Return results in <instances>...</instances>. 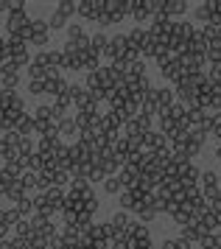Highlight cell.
I'll use <instances>...</instances> for the list:
<instances>
[{
	"instance_id": "cell-19",
	"label": "cell",
	"mask_w": 221,
	"mask_h": 249,
	"mask_svg": "<svg viewBox=\"0 0 221 249\" xmlns=\"http://www.w3.org/2000/svg\"><path fill=\"white\" fill-rule=\"evenodd\" d=\"M87 36V31L81 28V25H70L67 23V42H78V39H84Z\"/></svg>"
},
{
	"instance_id": "cell-7",
	"label": "cell",
	"mask_w": 221,
	"mask_h": 249,
	"mask_svg": "<svg viewBox=\"0 0 221 249\" xmlns=\"http://www.w3.org/2000/svg\"><path fill=\"white\" fill-rule=\"evenodd\" d=\"M129 224H132V215L129 213H112L110 218V227H112V232H115V238L118 235H126V230H129Z\"/></svg>"
},
{
	"instance_id": "cell-11",
	"label": "cell",
	"mask_w": 221,
	"mask_h": 249,
	"mask_svg": "<svg viewBox=\"0 0 221 249\" xmlns=\"http://www.w3.org/2000/svg\"><path fill=\"white\" fill-rule=\"evenodd\" d=\"M157 68H160V76H163V79H168V81H177L179 79V62H177V59L168 56L166 62H163V65H157Z\"/></svg>"
},
{
	"instance_id": "cell-17",
	"label": "cell",
	"mask_w": 221,
	"mask_h": 249,
	"mask_svg": "<svg viewBox=\"0 0 221 249\" xmlns=\"http://www.w3.org/2000/svg\"><path fill=\"white\" fill-rule=\"evenodd\" d=\"M118 204L123 207V213H129V210H134V207H137L132 191H121V193H118Z\"/></svg>"
},
{
	"instance_id": "cell-31",
	"label": "cell",
	"mask_w": 221,
	"mask_h": 249,
	"mask_svg": "<svg viewBox=\"0 0 221 249\" xmlns=\"http://www.w3.org/2000/svg\"><path fill=\"white\" fill-rule=\"evenodd\" d=\"M25 249H31V247H25Z\"/></svg>"
},
{
	"instance_id": "cell-16",
	"label": "cell",
	"mask_w": 221,
	"mask_h": 249,
	"mask_svg": "<svg viewBox=\"0 0 221 249\" xmlns=\"http://www.w3.org/2000/svg\"><path fill=\"white\" fill-rule=\"evenodd\" d=\"M104 191L110 193V196H118V193L123 191V182H121V177H107V179H104Z\"/></svg>"
},
{
	"instance_id": "cell-27",
	"label": "cell",
	"mask_w": 221,
	"mask_h": 249,
	"mask_svg": "<svg viewBox=\"0 0 221 249\" xmlns=\"http://www.w3.org/2000/svg\"><path fill=\"white\" fill-rule=\"evenodd\" d=\"M28 92L31 95H45V81H31L28 84Z\"/></svg>"
},
{
	"instance_id": "cell-3",
	"label": "cell",
	"mask_w": 221,
	"mask_h": 249,
	"mask_svg": "<svg viewBox=\"0 0 221 249\" xmlns=\"http://www.w3.org/2000/svg\"><path fill=\"white\" fill-rule=\"evenodd\" d=\"M76 14H81L84 20L98 23V17L104 14V0H81V3H76Z\"/></svg>"
},
{
	"instance_id": "cell-5",
	"label": "cell",
	"mask_w": 221,
	"mask_h": 249,
	"mask_svg": "<svg viewBox=\"0 0 221 249\" xmlns=\"http://www.w3.org/2000/svg\"><path fill=\"white\" fill-rule=\"evenodd\" d=\"M190 9L188 0H163V12L168 20H185V12Z\"/></svg>"
},
{
	"instance_id": "cell-18",
	"label": "cell",
	"mask_w": 221,
	"mask_h": 249,
	"mask_svg": "<svg viewBox=\"0 0 221 249\" xmlns=\"http://www.w3.org/2000/svg\"><path fill=\"white\" fill-rule=\"evenodd\" d=\"M3 196H6V199H11V202L17 204V202L22 199V196H25V191L20 188V182H11L9 188H6V193H3Z\"/></svg>"
},
{
	"instance_id": "cell-15",
	"label": "cell",
	"mask_w": 221,
	"mask_h": 249,
	"mask_svg": "<svg viewBox=\"0 0 221 249\" xmlns=\"http://www.w3.org/2000/svg\"><path fill=\"white\" fill-rule=\"evenodd\" d=\"M14 132H17L20 137H28V135L34 132V118H28V115H22V118H20V124L14 126Z\"/></svg>"
},
{
	"instance_id": "cell-6",
	"label": "cell",
	"mask_w": 221,
	"mask_h": 249,
	"mask_svg": "<svg viewBox=\"0 0 221 249\" xmlns=\"http://www.w3.org/2000/svg\"><path fill=\"white\" fill-rule=\"evenodd\" d=\"M129 17H132L137 25H143L151 20V14L146 9V0H129Z\"/></svg>"
},
{
	"instance_id": "cell-25",
	"label": "cell",
	"mask_w": 221,
	"mask_h": 249,
	"mask_svg": "<svg viewBox=\"0 0 221 249\" xmlns=\"http://www.w3.org/2000/svg\"><path fill=\"white\" fill-rule=\"evenodd\" d=\"M199 249H216V232H204V235H199Z\"/></svg>"
},
{
	"instance_id": "cell-13",
	"label": "cell",
	"mask_w": 221,
	"mask_h": 249,
	"mask_svg": "<svg viewBox=\"0 0 221 249\" xmlns=\"http://www.w3.org/2000/svg\"><path fill=\"white\" fill-rule=\"evenodd\" d=\"M56 132H59V140H62V137H76L78 135L73 118H62V121H59V126H56ZM78 137H81V135H78Z\"/></svg>"
},
{
	"instance_id": "cell-1",
	"label": "cell",
	"mask_w": 221,
	"mask_h": 249,
	"mask_svg": "<svg viewBox=\"0 0 221 249\" xmlns=\"http://www.w3.org/2000/svg\"><path fill=\"white\" fill-rule=\"evenodd\" d=\"M123 17H129V0H104V14L98 17L101 28L121 23Z\"/></svg>"
},
{
	"instance_id": "cell-24",
	"label": "cell",
	"mask_w": 221,
	"mask_h": 249,
	"mask_svg": "<svg viewBox=\"0 0 221 249\" xmlns=\"http://www.w3.org/2000/svg\"><path fill=\"white\" fill-rule=\"evenodd\" d=\"M20 84V73H3V90H11L14 92V87Z\"/></svg>"
},
{
	"instance_id": "cell-8",
	"label": "cell",
	"mask_w": 221,
	"mask_h": 249,
	"mask_svg": "<svg viewBox=\"0 0 221 249\" xmlns=\"http://www.w3.org/2000/svg\"><path fill=\"white\" fill-rule=\"evenodd\" d=\"M84 179H87L90 185H98V182L107 179V174H104V168H101L98 160H92V162H87V165H84Z\"/></svg>"
},
{
	"instance_id": "cell-30",
	"label": "cell",
	"mask_w": 221,
	"mask_h": 249,
	"mask_svg": "<svg viewBox=\"0 0 221 249\" xmlns=\"http://www.w3.org/2000/svg\"><path fill=\"white\" fill-rule=\"evenodd\" d=\"M216 160H219V162H221V146L216 148Z\"/></svg>"
},
{
	"instance_id": "cell-22",
	"label": "cell",
	"mask_w": 221,
	"mask_h": 249,
	"mask_svg": "<svg viewBox=\"0 0 221 249\" xmlns=\"http://www.w3.org/2000/svg\"><path fill=\"white\" fill-rule=\"evenodd\" d=\"M20 188L22 191H31V188H37V174H31V171H25V174H22L20 179Z\"/></svg>"
},
{
	"instance_id": "cell-10",
	"label": "cell",
	"mask_w": 221,
	"mask_h": 249,
	"mask_svg": "<svg viewBox=\"0 0 221 249\" xmlns=\"http://www.w3.org/2000/svg\"><path fill=\"white\" fill-rule=\"evenodd\" d=\"M193 17H196V23H202V25H213L210 0H202L199 6H193Z\"/></svg>"
},
{
	"instance_id": "cell-4",
	"label": "cell",
	"mask_w": 221,
	"mask_h": 249,
	"mask_svg": "<svg viewBox=\"0 0 221 249\" xmlns=\"http://www.w3.org/2000/svg\"><path fill=\"white\" fill-rule=\"evenodd\" d=\"M140 148H143V151H163V148H168V137L163 135V132L151 129V132H146V135H143Z\"/></svg>"
},
{
	"instance_id": "cell-26",
	"label": "cell",
	"mask_w": 221,
	"mask_h": 249,
	"mask_svg": "<svg viewBox=\"0 0 221 249\" xmlns=\"http://www.w3.org/2000/svg\"><path fill=\"white\" fill-rule=\"evenodd\" d=\"M56 12L62 14V17H70V14H76V3H73V0H62V3L56 6Z\"/></svg>"
},
{
	"instance_id": "cell-14",
	"label": "cell",
	"mask_w": 221,
	"mask_h": 249,
	"mask_svg": "<svg viewBox=\"0 0 221 249\" xmlns=\"http://www.w3.org/2000/svg\"><path fill=\"white\" fill-rule=\"evenodd\" d=\"M107 45H110V36L104 34V31H98V34H92L90 36V48H92V51H95V53H104V51H107Z\"/></svg>"
},
{
	"instance_id": "cell-21",
	"label": "cell",
	"mask_w": 221,
	"mask_h": 249,
	"mask_svg": "<svg viewBox=\"0 0 221 249\" xmlns=\"http://www.w3.org/2000/svg\"><path fill=\"white\" fill-rule=\"evenodd\" d=\"M199 235H202L199 227L190 224V227H182V235H179V238H185V241H190V244H196V241H199Z\"/></svg>"
},
{
	"instance_id": "cell-23",
	"label": "cell",
	"mask_w": 221,
	"mask_h": 249,
	"mask_svg": "<svg viewBox=\"0 0 221 249\" xmlns=\"http://www.w3.org/2000/svg\"><path fill=\"white\" fill-rule=\"evenodd\" d=\"M51 28H56V31H59V28H67V17H62L59 12H54L51 20H48V31H51Z\"/></svg>"
},
{
	"instance_id": "cell-12",
	"label": "cell",
	"mask_w": 221,
	"mask_h": 249,
	"mask_svg": "<svg viewBox=\"0 0 221 249\" xmlns=\"http://www.w3.org/2000/svg\"><path fill=\"white\" fill-rule=\"evenodd\" d=\"M140 76H148V73H146V59H132V62H126V79H140Z\"/></svg>"
},
{
	"instance_id": "cell-2",
	"label": "cell",
	"mask_w": 221,
	"mask_h": 249,
	"mask_svg": "<svg viewBox=\"0 0 221 249\" xmlns=\"http://www.w3.org/2000/svg\"><path fill=\"white\" fill-rule=\"evenodd\" d=\"M48 39H51L48 20H31V25H28V39H25V42H31V45H37V48H45Z\"/></svg>"
},
{
	"instance_id": "cell-20",
	"label": "cell",
	"mask_w": 221,
	"mask_h": 249,
	"mask_svg": "<svg viewBox=\"0 0 221 249\" xmlns=\"http://www.w3.org/2000/svg\"><path fill=\"white\" fill-rule=\"evenodd\" d=\"M17 213L25 218V215H31L34 213V199H28V196H22L20 202H17Z\"/></svg>"
},
{
	"instance_id": "cell-28",
	"label": "cell",
	"mask_w": 221,
	"mask_h": 249,
	"mask_svg": "<svg viewBox=\"0 0 221 249\" xmlns=\"http://www.w3.org/2000/svg\"><path fill=\"white\" fill-rule=\"evenodd\" d=\"M177 249H193V244L185 241V238H177Z\"/></svg>"
},
{
	"instance_id": "cell-9",
	"label": "cell",
	"mask_w": 221,
	"mask_h": 249,
	"mask_svg": "<svg viewBox=\"0 0 221 249\" xmlns=\"http://www.w3.org/2000/svg\"><path fill=\"white\" fill-rule=\"evenodd\" d=\"M171 218H174V221H177L179 227H190V224H193V213H190V204H188V202H182L179 207H174Z\"/></svg>"
},
{
	"instance_id": "cell-29",
	"label": "cell",
	"mask_w": 221,
	"mask_h": 249,
	"mask_svg": "<svg viewBox=\"0 0 221 249\" xmlns=\"http://www.w3.org/2000/svg\"><path fill=\"white\" fill-rule=\"evenodd\" d=\"M160 249H177V238H168V241H163V247Z\"/></svg>"
}]
</instances>
